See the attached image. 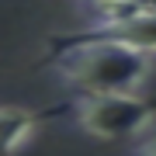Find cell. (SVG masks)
Returning <instances> with one entry per match:
<instances>
[{
	"mask_svg": "<svg viewBox=\"0 0 156 156\" xmlns=\"http://www.w3.org/2000/svg\"><path fill=\"white\" fill-rule=\"evenodd\" d=\"M128 156H156V132L146 135V139H139L132 149H128Z\"/></svg>",
	"mask_w": 156,
	"mask_h": 156,
	"instance_id": "obj_6",
	"label": "cell"
},
{
	"mask_svg": "<svg viewBox=\"0 0 156 156\" xmlns=\"http://www.w3.org/2000/svg\"><path fill=\"white\" fill-rule=\"evenodd\" d=\"M49 49L52 73L80 94H139L153 73L146 52L118 38L80 31L69 38H52Z\"/></svg>",
	"mask_w": 156,
	"mask_h": 156,
	"instance_id": "obj_1",
	"label": "cell"
},
{
	"mask_svg": "<svg viewBox=\"0 0 156 156\" xmlns=\"http://www.w3.org/2000/svg\"><path fill=\"white\" fill-rule=\"evenodd\" d=\"M73 122L94 139H135L153 125L156 108L142 94H76L69 101Z\"/></svg>",
	"mask_w": 156,
	"mask_h": 156,
	"instance_id": "obj_2",
	"label": "cell"
},
{
	"mask_svg": "<svg viewBox=\"0 0 156 156\" xmlns=\"http://www.w3.org/2000/svg\"><path fill=\"white\" fill-rule=\"evenodd\" d=\"M87 4L94 17H115V14H156V0H80Z\"/></svg>",
	"mask_w": 156,
	"mask_h": 156,
	"instance_id": "obj_5",
	"label": "cell"
},
{
	"mask_svg": "<svg viewBox=\"0 0 156 156\" xmlns=\"http://www.w3.org/2000/svg\"><path fill=\"white\" fill-rule=\"evenodd\" d=\"M87 35L118 38L132 49L153 56L156 52V14H115V17H94Z\"/></svg>",
	"mask_w": 156,
	"mask_h": 156,
	"instance_id": "obj_3",
	"label": "cell"
},
{
	"mask_svg": "<svg viewBox=\"0 0 156 156\" xmlns=\"http://www.w3.org/2000/svg\"><path fill=\"white\" fill-rule=\"evenodd\" d=\"M38 128V115L24 108H0V156H14Z\"/></svg>",
	"mask_w": 156,
	"mask_h": 156,
	"instance_id": "obj_4",
	"label": "cell"
}]
</instances>
